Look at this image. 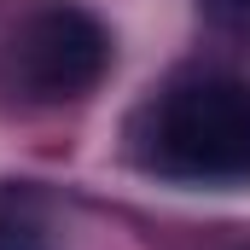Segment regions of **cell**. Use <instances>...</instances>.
Instances as JSON below:
<instances>
[{
  "mask_svg": "<svg viewBox=\"0 0 250 250\" xmlns=\"http://www.w3.org/2000/svg\"><path fill=\"white\" fill-rule=\"evenodd\" d=\"M111 70V35L93 12L47 0L23 12L0 41V87L23 105H70Z\"/></svg>",
  "mask_w": 250,
  "mask_h": 250,
  "instance_id": "obj_2",
  "label": "cell"
},
{
  "mask_svg": "<svg viewBox=\"0 0 250 250\" xmlns=\"http://www.w3.org/2000/svg\"><path fill=\"white\" fill-rule=\"evenodd\" d=\"M0 250H47V227L23 209H0Z\"/></svg>",
  "mask_w": 250,
  "mask_h": 250,
  "instance_id": "obj_3",
  "label": "cell"
},
{
  "mask_svg": "<svg viewBox=\"0 0 250 250\" xmlns=\"http://www.w3.org/2000/svg\"><path fill=\"white\" fill-rule=\"evenodd\" d=\"M215 12H227V18H239V23H250V0H215Z\"/></svg>",
  "mask_w": 250,
  "mask_h": 250,
  "instance_id": "obj_4",
  "label": "cell"
},
{
  "mask_svg": "<svg viewBox=\"0 0 250 250\" xmlns=\"http://www.w3.org/2000/svg\"><path fill=\"white\" fill-rule=\"evenodd\" d=\"M140 157L169 181H250V82L181 76L140 117Z\"/></svg>",
  "mask_w": 250,
  "mask_h": 250,
  "instance_id": "obj_1",
  "label": "cell"
}]
</instances>
